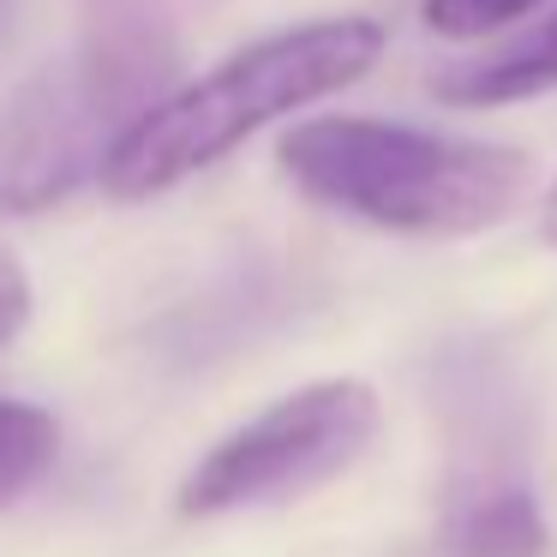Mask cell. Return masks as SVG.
<instances>
[{
	"mask_svg": "<svg viewBox=\"0 0 557 557\" xmlns=\"http://www.w3.org/2000/svg\"><path fill=\"white\" fill-rule=\"evenodd\" d=\"M174 78L181 49L157 0H90L78 37L0 102V216H37L97 181Z\"/></svg>",
	"mask_w": 557,
	"mask_h": 557,
	"instance_id": "cell-1",
	"label": "cell"
},
{
	"mask_svg": "<svg viewBox=\"0 0 557 557\" xmlns=\"http://www.w3.org/2000/svg\"><path fill=\"white\" fill-rule=\"evenodd\" d=\"M384 54V25L360 13L306 18V25L270 30L246 42L222 66L174 85L102 162V193L138 205L169 186L205 174L210 162L234 157L252 133L312 109V102L348 90Z\"/></svg>",
	"mask_w": 557,
	"mask_h": 557,
	"instance_id": "cell-2",
	"label": "cell"
},
{
	"mask_svg": "<svg viewBox=\"0 0 557 557\" xmlns=\"http://www.w3.org/2000/svg\"><path fill=\"white\" fill-rule=\"evenodd\" d=\"M276 162L312 205L420 240L497 228L533 186V162L521 150L377 114H318L288 126Z\"/></svg>",
	"mask_w": 557,
	"mask_h": 557,
	"instance_id": "cell-3",
	"label": "cell"
},
{
	"mask_svg": "<svg viewBox=\"0 0 557 557\" xmlns=\"http://www.w3.org/2000/svg\"><path fill=\"white\" fill-rule=\"evenodd\" d=\"M377 396L360 377H324L270 401L258 420L228 432L181 480V516H228V509L288 504L330 485L372 449Z\"/></svg>",
	"mask_w": 557,
	"mask_h": 557,
	"instance_id": "cell-4",
	"label": "cell"
},
{
	"mask_svg": "<svg viewBox=\"0 0 557 557\" xmlns=\"http://www.w3.org/2000/svg\"><path fill=\"white\" fill-rule=\"evenodd\" d=\"M540 497L521 480H461L444 509V552L449 557H545Z\"/></svg>",
	"mask_w": 557,
	"mask_h": 557,
	"instance_id": "cell-5",
	"label": "cell"
},
{
	"mask_svg": "<svg viewBox=\"0 0 557 557\" xmlns=\"http://www.w3.org/2000/svg\"><path fill=\"white\" fill-rule=\"evenodd\" d=\"M552 90H557V7L540 25L521 30L516 42L437 78V97L449 109H509V102H533L552 97Z\"/></svg>",
	"mask_w": 557,
	"mask_h": 557,
	"instance_id": "cell-6",
	"label": "cell"
},
{
	"mask_svg": "<svg viewBox=\"0 0 557 557\" xmlns=\"http://www.w3.org/2000/svg\"><path fill=\"white\" fill-rule=\"evenodd\" d=\"M54 456H61V425H54V413L0 396V504L30 492L54 468Z\"/></svg>",
	"mask_w": 557,
	"mask_h": 557,
	"instance_id": "cell-7",
	"label": "cell"
},
{
	"mask_svg": "<svg viewBox=\"0 0 557 557\" xmlns=\"http://www.w3.org/2000/svg\"><path fill=\"white\" fill-rule=\"evenodd\" d=\"M545 7H557V0H425L420 18L437 30V37L468 42V37H497V30L545 13Z\"/></svg>",
	"mask_w": 557,
	"mask_h": 557,
	"instance_id": "cell-8",
	"label": "cell"
},
{
	"mask_svg": "<svg viewBox=\"0 0 557 557\" xmlns=\"http://www.w3.org/2000/svg\"><path fill=\"white\" fill-rule=\"evenodd\" d=\"M25 318H30V276H25V264L0 246V348L25 330Z\"/></svg>",
	"mask_w": 557,
	"mask_h": 557,
	"instance_id": "cell-9",
	"label": "cell"
},
{
	"mask_svg": "<svg viewBox=\"0 0 557 557\" xmlns=\"http://www.w3.org/2000/svg\"><path fill=\"white\" fill-rule=\"evenodd\" d=\"M540 234L557 246V181H552V193H545V205H540Z\"/></svg>",
	"mask_w": 557,
	"mask_h": 557,
	"instance_id": "cell-10",
	"label": "cell"
},
{
	"mask_svg": "<svg viewBox=\"0 0 557 557\" xmlns=\"http://www.w3.org/2000/svg\"><path fill=\"white\" fill-rule=\"evenodd\" d=\"M13 13H18V0H0V42H7V25H13Z\"/></svg>",
	"mask_w": 557,
	"mask_h": 557,
	"instance_id": "cell-11",
	"label": "cell"
}]
</instances>
